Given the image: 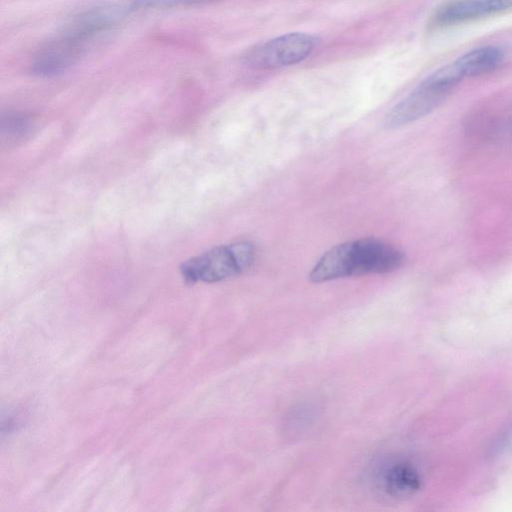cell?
<instances>
[{"label": "cell", "instance_id": "obj_5", "mask_svg": "<svg viewBox=\"0 0 512 512\" xmlns=\"http://www.w3.org/2000/svg\"><path fill=\"white\" fill-rule=\"evenodd\" d=\"M512 9V0H444L429 21L432 29L468 23Z\"/></svg>", "mask_w": 512, "mask_h": 512}, {"label": "cell", "instance_id": "obj_9", "mask_svg": "<svg viewBox=\"0 0 512 512\" xmlns=\"http://www.w3.org/2000/svg\"><path fill=\"white\" fill-rule=\"evenodd\" d=\"M384 488L392 496H408L420 487L418 471L409 464L398 463L384 474Z\"/></svg>", "mask_w": 512, "mask_h": 512}, {"label": "cell", "instance_id": "obj_3", "mask_svg": "<svg viewBox=\"0 0 512 512\" xmlns=\"http://www.w3.org/2000/svg\"><path fill=\"white\" fill-rule=\"evenodd\" d=\"M453 90L434 71L391 108L384 118V127L397 129L425 117L440 106Z\"/></svg>", "mask_w": 512, "mask_h": 512}, {"label": "cell", "instance_id": "obj_4", "mask_svg": "<svg viewBox=\"0 0 512 512\" xmlns=\"http://www.w3.org/2000/svg\"><path fill=\"white\" fill-rule=\"evenodd\" d=\"M318 45V38L302 32L284 34L267 40L245 55L248 66L271 70L297 64L308 58Z\"/></svg>", "mask_w": 512, "mask_h": 512}, {"label": "cell", "instance_id": "obj_7", "mask_svg": "<svg viewBox=\"0 0 512 512\" xmlns=\"http://www.w3.org/2000/svg\"><path fill=\"white\" fill-rule=\"evenodd\" d=\"M125 15V9L116 5L90 8L76 15L65 28V34L85 42L87 38L115 25Z\"/></svg>", "mask_w": 512, "mask_h": 512}, {"label": "cell", "instance_id": "obj_6", "mask_svg": "<svg viewBox=\"0 0 512 512\" xmlns=\"http://www.w3.org/2000/svg\"><path fill=\"white\" fill-rule=\"evenodd\" d=\"M83 44L84 41L62 33L39 49L31 65L33 74L51 78L67 72L79 60Z\"/></svg>", "mask_w": 512, "mask_h": 512}, {"label": "cell", "instance_id": "obj_10", "mask_svg": "<svg viewBox=\"0 0 512 512\" xmlns=\"http://www.w3.org/2000/svg\"><path fill=\"white\" fill-rule=\"evenodd\" d=\"M30 119L21 113H8L2 117L1 130L10 137L23 136L30 129Z\"/></svg>", "mask_w": 512, "mask_h": 512}, {"label": "cell", "instance_id": "obj_8", "mask_svg": "<svg viewBox=\"0 0 512 512\" xmlns=\"http://www.w3.org/2000/svg\"><path fill=\"white\" fill-rule=\"evenodd\" d=\"M505 54L500 47L488 45L470 50L453 61L463 79L476 77L495 70Z\"/></svg>", "mask_w": 512, "mask_h": 512}, {"label": "cell", "instance_id": "obj_11", "mask_svg": "<svg viewBox=\"0 0 512 512\" xmlns=\"http://www.w3.org/2000/svg\"><path fill=\"white\" fill-rule=\"evenodd\" d=\"M210 0H133V8H171L177 6L196 5Z\"/></svg>", "mask_w": 512, "mask_h": 512}, {"label": "cell", "instance_id": "obj_2", "mask_svg": "<svg viewBox=\"0 0 512 512\" xmlns=\"http://www.w3.org/2000/svg\"><path fill=\"white\" fill-rule=\"evenodd\" d=\"M256 250L247 241L214 247L181 265L188 283H214L247 271L255 260Z\"/></svg>", "mask_w": 512, "mask_h": 512}, {"label": "cell", "instance_id": "obj_1", "mask_svg": "<svg viewBox=\"0 0 512 512\" xmlns=\"http://www.w3.org/2000/svg\"><path fill=\"white\" fill-rule=\"evenodd\" d=\"M405 261L394 245L374 237L346 241L327 250L309 273L310 281L322 283L339 278L392 272Z\"/></svg>", "mask_w": 512, "mask_h": 512}]
</instances>
